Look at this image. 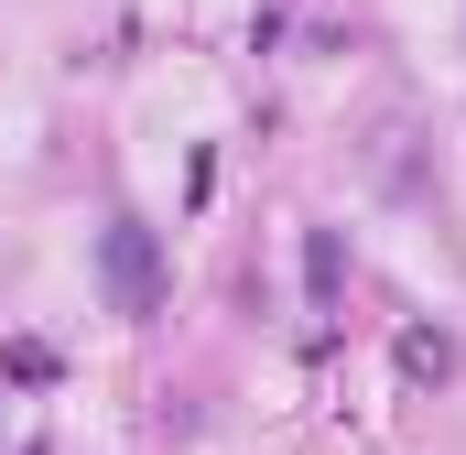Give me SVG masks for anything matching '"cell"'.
Listing matches in <instances>:
<instances>
[{
	"mask_svg": "<svg viewBox=\"0 0 466 455\" xmlns=\"http://www.w3.org/2000/svg\"><path fill=\"white\" fill-rule=\"evenodd\" d=\"M109 282H119V304H130V315L152 304V249H141V228H109Z\"/></svg>",
	"mask_w": 466,
	"mask_h": 455,
	"instance_id": "6da1fadb",
	"label": "cell"
}]
</instances>
